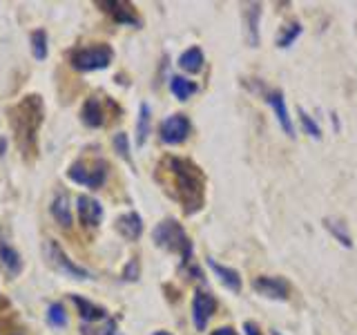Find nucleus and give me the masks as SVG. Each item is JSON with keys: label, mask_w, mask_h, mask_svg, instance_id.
Masks as SVG:
<instances>
[{"label": "nucleus", "mask_w": 357, "mask_h": 335, "mask_svg": "<svg viewBox=\"0 0 357 335\" xmlns=\"http://www.w3.org/2000/svg\"><path fill=\"white\" fill-rule=\"evenodd\" d=\"M163 165L170 172L172 181H174V195L181 201L185 212H197L204 206V174H201L199 168L188 161V159H178V156H167Z\"/></svg>", "instance_id": "1"}, {"label": "nucleus", "mask_w": 357, "mask_h": 335, "mask_svg": "<svg viewBox=\"0 0 357 335\" xmlns=\"http://www.w3.org/2000/svg\"><path fill=\"white\" fill-rule=\"evenodd\" d=\"M9 117L11 128L16 132L18 148L25 154L33 156V152H36V134L43 123V98L38 94L25 96L20 103L9 110Z\"/></svg>", "instance_id": "2"}, {"label": "nucleus", "mask_w": 357, "mask_h": 335, "mask_svg": "<svg viewBox=\"0 0 357 335\" xmlns=\"http://www.w3.org/2000/svg\"><path fill=\"white\" fill-rule=\"evenodd\" d=\"M152 239L159 248L167 251V253H178L183 257V262L190 260L192 255V241L188 239V234L183 230V226L176 219H165L159 226L154 228Z\"/></svg>", "instance_id": "3"}, {"label": "nucleus", "mask_w": 357, "mask_h": 335, "mask_svg": "<svg viewBox=\"0 0 357 335\" xmlns=\"http://www.w3.org/2000/svg\"><path fill=\"white\" fill-rule=\"evenodd\" d=\"M112 52L109 45H89V47H81L72 52V65L78 72H94V70H105L112 63Z\"/></svg>", "instance_id": "4"}, {"label": "nucleus", "mask_w": 357, "mask_h": 335, "mask_svg": "<svg viewBox=\"0 0 357 335\" xmlns=\"http://www.w3.org/2000/svg\"><path fill=\"white\" fill-rule=\"evenodd\" d=\"M43 253H45V260H47V264L54 268V271H59L61 275L72 277V279H87L89 277V273L85 271V268L76 266L70 257L65 255V251L59 246V241L47 239L43 246Z\"/></svg>", "instance_id": "5"}, {"label": "nucleus", "mask_w": 357, "mask_h": 335, "mask_svg": "<svg viewBox=\"0 0 357 335\" xmlns=\"http://www.w3.org/2000/svg\"><path fill=\"white\" fill-rule=\"evenodd\" d=\"M67 177L72 179V181L81 184V186H89V188H100L105 184V177H107V170H105V163H96V165H85L83 161H76Z\"/></svg>", "instance_id": "6"}, {"label": "nucleus", "mask_w": 357, "mask_h": 335, "mask_svg": "<svg viewBox=\"0 0 357 335\" xmlns=\"http://www.w3.org/2000/svg\"><path fill=\"white\" fill-rule=\"evenodd\" d=\"M96 5L103 7L105 14H109L119 25L141 27V18L132 3H126V0H96Z\"/></svg>", "instance_id": "7"}, {"label": "nucleus", "mask_w": 357, "mask_h": 335, "mask_svg": "<svg viewBox=\"0 0 357 335\" xmlns=\"http://www.w3.org/2000/svg\"><path fill=\"white\" fill-rule=\"evenodd\" d=\"M190 121L185 114H172L161 123V141L167 145H178L188 139Z\"/></svg>", "instance_id": "8"}, {"label": "nucleus", "mask_w": 357, "mask_h": 335, "mask_svg": "<svg viewBox=\"0 0 357 335\" xmlns=\"http://www.w3.org/2000/svg\"><path fill=\"white\" fill-rule=\"evenodd\" d=\"M252 288L259 295L268 297V299H282L284 302L290 295V284L286 282L284 277H268V275L255 277L252 279Z\"/></svg>", "instance_id": "9"}, {"label": "nucleus", "mask_w": 357, "mask_h": 335, "mask_svg": "<svg viewBox=\"0 0 357 335\" xmlns=\"http://www.w3.org/2000/svg\"><path fill=\"white\" fill-rule=\"evenodd\" d=\"M215 308H217V299L210 293H206V290H197L192 299V322L197 331H206Z\"/></svg>", "instance_id": "10"}, {"label": "nucleus", "mask_w": 357, "mask_h": 335, "mask_svg": "<svg viewBox=\"0 0 357 335\" xmlns=\"http://www.w3.org/2000/svg\"><path fill=\"white\" fill-rule=\"evenodd\" d=\"M76 212H78V219H81V223L87 228H96L98 223L103 221V206H100L94 197L78 195Z\"/></svg>", "instance_id": "11"}, {"label": "nucleus", "mask_w": 357, "mask_h": 335, "mask_svg": "<svg viewBox=\"0 0 357 335\" xmlns=\"http://www.w3.org/2000/svg\"><path fill=\"white\" fill-rule=\"evenodd\" d=\"M268 103L275 110V117H277V123L282 126V130L288 134L290 139H295V128H293V119H290V112L286 107V98L282 92H271L268 94Z\"/></svg>", "instance_id": "12"}, {"label": "nucleus", "mask_w": 357, "mask_h": 335, "mask_svg": "<svg viewBox=\"0 0 357 335\" xmlns=\"http://www.w3.org/2000/svg\"><path fill=\"white\" fill-rule=\"evenodd\" d=\"M116 230L130 241H137L143 232V219L137 215V212H126L116 219Z\"/></svg>", "instance_id": "13"}, {"label": "nucleus", "mask_w": 357, "mask_h": 335, "mask_svg": "<svg viewBox=\"0 0 357 335\" xmlns=\"http://www.w3.org/2000/svg\"><path fill=\"white\" fill-rule=\"evenodd\" d=\"M81 119H83L85 126H89V128H100V126H103L105 110H103V105H100V100L96 96H89L85 100V105L81 110Z\"/></svg>", "instance_id": "14"}, {"label": "nucleus", "mask_w": 357, "mask_h": 335, "mask_svg": "<svg viewBox=\"0 0 357 335\" xmlns=\"http://www.w3.org/2000/svg\"><path fill=\"white\" fill-rule=\"evenodd\" d=\"M259 16H261V5L259 3L245 5L243 18H245V25H248V43H250V47H257V45H259Z\"/></svg>", "instance_id": "15"}, {"label": "nucleus", "mask_w": 357, "mask_h": 335, "mask_svg": "<svg viewBox=\"0 0 357 335\" xmlns=\"http://www.w3.org/2000/svg\"><path fill=\"white\" fill-rule=\"evenodd\" d=\"M208 266L217 273V277L221 279V284H223V286L230 288V290H234V293H239V288H241V277H239L237 271H234V268L221 266L219 262L212 260V257H208Z\"/></svg>", "instance_id": "16"}, {"label": "nucleus", "mask_w": 357, "mask_h": 335, "mask_svg": "<svg viewBox=\"0 0 357 335\" xmlns=\"http://www.w3.org/2000/svg\"><path fill=\"white\" fill-rule=\"evenodd\" d=\"M52 215L54 219L61 223V226L70 228L72 226V206H70V197H67V193H59L54 197L52 201Z\"/></svg>", "instance_id": "17"}, {"label": "nucleus", "mask_w": 357, "mask_h": 335, "mask_svg": "<svg viewBox=\"0 0 357 335\" xmlns=\"http://www.w3.org/2000/svg\"><path fill=\"white\" fill-rule=\"evenodd\" d=\"M299 34H301V22L299 20H288V22H284L282 27H279L275 45H277V47L286 50V47H290V45L297 40Z\"/></svg>", "instance_id": "18"}, {"label": "nucleus", "mask_w": 357, "mask_h": 335, "mask_svg": "<svg viewBox=\"0 0 357 335\" xmlns=\"http://www.w3.org/2000/svg\"><path fill=\"white\" fill-rule=\"evenodd\" d=\"M74 299V304L78 308V313H81V318L83 320H89V322H96V320H103L107 315V311L103 306H96L94 302H89L81 295H72Z\"/></svg>", "instance_id": "19"}, {"label": "nucleus", "mask_w": 357, "mask_h": 335, "mask_svg": "<svg viewBox=\"0 0 357 335\" xmlns=\"http://www.w3.org/2000/svg\"><path fill=\"white\" fill-rule=\"evenodd\" d=\"M178 65H181V70H185L188 74H199L204 70V52L199 47H190L181 54V59H178Z\"/></svg>", "instance_id": "20"}, {"label": "nucleus", "mask_w": 357, "mask_h": 335, "mask_svg": "<svg viewBox=\"0 0 357 335\" xmlns=\"http://www.w3.org/2000/svg\"><path fill=\"white\" fill-rule=\"evenodd\" d=\"M324 226H326V230L344 246V248H351V246H353V239H351L349 228H346L344 221L335 219V217H326V219H324Z\"/></svg>", "instance_id": "21"}, {"label": "nucleus", "mask_w": 357, "mask_h": 335, "mask_svg": "<svg viewBox=\"0 0 357 335\" xmlns=\"http://www.w3.org/2000/svg\"><path fill=\"white\" fill-rule=\"evenodd\" d=\"M0 260H3V266L9 271V275H18L22 268V260L20 255L11 248L7 244H0Z\"/></svg>", "instance_id": "22"}, {"label": "nucleus", "mask_w": 357, "mask_h": 335, "mask_svg": "<svg viewBox=\"0 0 357 335\" xmlns=\"http://www.w3.org/2000/svg\"><path fill=\"white\" fill-rule=\"evenodd\" d=\"M170 89H172V94L178 100H185V98H190V96L197 92V85L192 81H188V78H183V76H172Z\"/></svg>", "instance_id": "23"}, {"label": "nucleus", "mask_w": 357, "mask_h": 335, "mask_svg": "<svg viewBox=\"0 0 357 335\" xmlns=\"http://www.w3.org/2000/svg\"><path fill=\"white\" fill-rule=\"evenodd\" d=\"M31 52H33V59H47V31L45 29H36L31 31Z\"/></svg>", "instance_id": "24"}, {"label": "nucleus", "mask_w": 357, "mask_h": 335, "mask_svg": "<svg viewBox=\"0 0 357 335\" xmlns=\"http://www.w3.org/2000/svg\"><path fill=\"white\" fill-rule=\"evenodd\" d=\"M150 134V107L143 103L139 110V123H137V145H143Z\"/></svg>", "instance_id": "25"}, {"label": "nucleus", "mask_w": 357, "mask_h": 335, "mask_svg": "<svg viewBox=\"0 0 357 335\" xmlns=\"http://www.w3.org/2000/svg\"><path fill=\"white\" fill-rule=\"evenodd\" d=\"M299 112V121H301V126H304V132L308 134V137H312V139H321V130H319V126H317V123L315 121H312L310 117H308V112L306 110H297Z\"/></svg>", "instance_id": "26"}, {"label": "nucleus", "mask_w": 357, "mask_h": 335, "mask_svg": "<svg viewBox=\"0 0 357 335\" xmlns=\"http://www.w3.org/2000/svg\"><path fill=\"white\" fill-rule=\"evenodd\" d=\"M47 320L54 324V327H67V313L61 304H52L50 311H47Z\"/></svg>", "instance_id": "27"}, {"label": "nucleus", "mask_w": 357, "mask_h": 335, "mask_svg": "<svg viewBox=\"0 0 357 335\" xmlns=\"http://www.w3.org/2000/svg\"><path fill=\"white\" fill-rule=\"evenodd\" d=\"M112 145H114L116 152L123 156V159L132 163V156H130V145H128V137H126V134H123V132L114 134V139H112Z\"/></svg>", "instance_id": "28"}, {"label": "nucleus", "mask_w": 357, "mask_h": 335, "mask_svg": "<svg viewBox=\"0 0 357 335\" xmlns=\"http://www.w3.org/2000/svg\"><path fill=\"white\" fill-rule=\"evenodd\" d=\"M123 277H126V279H132V282H134V279H139V262H137V260H132V262H130V266L126 268V275H123Z\"/></svg>", "instance_id": "29"}, {"label": "nucleus", "mask_w": 357, "mask_h": 335, "mask_svg": "<svg viewBox=\"0 0 357 335\" xmlns=\"http://www.w3.org/2000/svg\"><path fill=\"white\" fill-rule=\"evenodd\" d=\"M243 331H245V335H261V331L257 329V324H252V322H245Z\"/></svg>", "instance_id": "30"}, {"label": "nucleus", "mask_w": 357, "mask_h": 335, "mask_svg": "<svg viewBox=\"0 0 357 335\" xmlns=\"http://www.w3.org/2000/svg\"><path fill=\"white\" fill-rule=\"evenodd\" d=\"M212 335H237V331L230 329V327H221L217 331H212Z\"/></svg>", "instance_id": "31"}, {"label": "nucleus", "mask_w": 357, "mask_h": 335, "mask_svg": "<svg viewBox=\"0 0 357 335\" xmlns=\"http://www.w3.org/2000/svg\"><path fill=\"white\" fill-rule=\"evenodd\" d=\"M154 335H172V333H167V331H156Z\"/></svg>", "instance_id": "32"}, {"label": "nucleus", "mask_w": 357, "mask_h": 335, "mask_svg": "<svg viewBox=\"0 0 357 335\" xmlns=\"http://www.w3.org/2000/svg\"><path fill=\"white\" fill-rule=\"evenodd\" d=\"M107 335H119V333H114V331H109V333H107Z\"/></svg>", "instance_id": "33"}]
</instances>
